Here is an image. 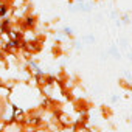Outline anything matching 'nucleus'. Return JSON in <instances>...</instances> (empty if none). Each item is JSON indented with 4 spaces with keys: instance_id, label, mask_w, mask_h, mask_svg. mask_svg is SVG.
Wrapping results in <instances>:
<instances>
[]
</instances>
